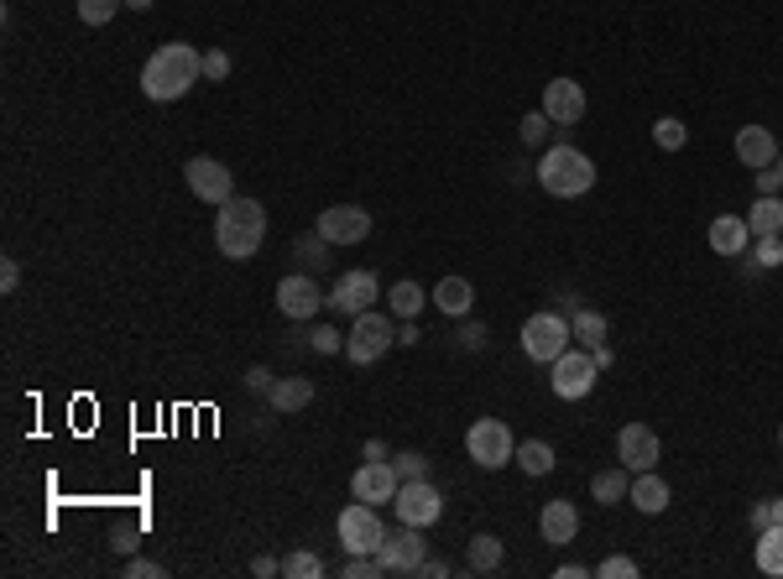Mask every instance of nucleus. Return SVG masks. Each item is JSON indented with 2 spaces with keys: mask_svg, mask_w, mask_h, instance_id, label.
Listing matches in <instances>:
<instances>
[{
  "mask_svg": "<svg viewBox=\"0 0 783 579\" xmlns=\"http://www.w3.org/2000/svg\"><path fill=\"white\" fill-rule=\"evenodd\" d=\"M199 79H204L199 47H188V42H162L157 53L146 58V68H141V95L157 100V105H173V100H183Z\"/></svg>",
  "mask_w": 783,
  "mask_h": 579,
  "instance_id": "obj_1",
  "label": "nucleus"
},
{
  "mask_svg": "<svg viewBox=\"0 0 783 579\" xmlns=\"http://www.w3.org/2000/svg\"><path fill=\"white\" fill-rule=\"evenodd\" d=\"M267 240V209L257 199H225L220 220H215V245L230 261H251Z\"/></svg>",
  "mask_w": 783,
  "mask_h": 579,
  "instance_id": "obj_2",
  "label": "nucleus"
},
{
  "mask_svg": "<svg viewBox=\"0 0 783 579\" xmlns=\"http://www.w3.org/2000/svg\"><path fill=\"white\" fill-rule=\"evenodd\" d=\"M539 188L554 199H580L596 188V162L585 157L580 146H548L539 162Z\"/></svg>",
  "mask_w": 783,
  "mask_h": 579,
  "instance_id": "obj_3",
  "label": "nucleus"
},
{
  "mask_svg": "<svg viewBox=\"0 0 783 579\" xmlns=\"http://www.w3.org/2000/svg\"><path fill=\"white\" fill-rule=\"evenodd\" d=\"M522 356L539 360V365H554V360L575 345V335H569V319H564L559 308H539V314H528L522 319Z\"/></svg>",
  "mask_w": 783,
  "mask_h": 579,
  "instance_id": "obj_4",
  "label": "nucleus"
},
{
  "mask_svg": "<svg viewBox=\"0 0 783 579\" xmlns=\"http://www.w3.org/2000/svg\"><path fill=\"white\" fill-rule=\"evenodd\" d=\"M392 345H398V324L382 319L377 308L356 314V319H350V329H345V356L356 360V365H377V360H382Z\"/></svg>",
  "mask_w": 783,
  "mask_h": 579,
  "instance_id": "obj_5",
  "label": "nucleus"
},
{
  "mask_svg": "<svg viewBox=\"0 0 783 579\" xmlns=\"http://www.w3.org/2000/svg\"><path fill=\"white\" fill-rule=\"evenodd\" d=\"M596 376H601V365H596V356L580 350V345H569V350L548 365V386H554V397H564V402L590 397V392H596Z\"/></svg>",
  "mask_w": 783,
  "mask_h": 579,
  "instance_id": "obj_6",
  "label": "nucleus"
},
{
  "mask_svg": "<svg viewBox=\"0 0 783 579\" xmlns=\"http://www.w3.org/2000/svg\"><path fill=\"white\" fill-rule=\"evenodd\" d=\"M465 455L481 465V470H502L518 455V439H512V428L502 418H476L470 434H465Z\"/></svg>",
  "mask_w": 783,
  "mask_h": 579,
  "instance_id": "obj_7",
  "label": "nucleus"
},
{
  "mask_svg": "<svg viewBox=\"0 0 783 579\" xmlns=\"http://www.w3.org/2000/svg\"><path fill=\"white\" fill-rule=\"evenodd\" d=\"M335 533H340L345 554H377L387 538V522L377 517V506L371 501H350L340 512V522H335Z\"/></svg>",
  "mask_w": 783,
  "mask_h": 579,
  "instance_id": "obj_8",
  "label": "nucleus"
},
{
  "mask_svg": "<svg viewBox=\"0 0 783 579\" xmlns=\"http://www.w3.org/2000/svg\"><path fill=\"white\" fill-rule=\"evenodd\" d=\"M377 559H382V575H418V564L428 559V543H423V527L413 522H398V533H387L382 548H377Z\"/></svg>",
  "mask_w": 783,
  "mask_h": 579,
  "instance_id": "obj_9",
  "label": "nucleus"
},
{
  "mask_svg": "<svg viewBox=\"0 0 783 579\" xmlns=\"http://www.w3.org/2000/svg\"><path fill=\"white\" fill-rule=\"evenodd\" d=\"M392 512H398V522L434 527V522L444 517V496L434 491V480H402L398 496H392Z\"/></svg>",
  "mask_w": 783,
  "mask_h": 579,
  "instance_id": "obj_10",
  "label": "nucleus"
},
{
  "mask_svg": "<svg viewBox=\"0 0 783 579\" xmlns=\"http://www.w3.org/2000/svg\"><path fill=\"white\" fill-rule=\"evenodd\" d=\"M278 308H282V319L308 324L319 308H329V293H324L319 282L308 277V272H293V277L278 282Z\"/></svg>",
  "mask_w": 783,
  "mask_h": 579,
  "instance_id": "obj_11",
  "label": "nucleus"
},
{
  "mask_svg": "<svg viewBox=\"0 0 783 579\" xmlns=\"http://www.w3.org/2000/svg\"><path fill=\"white\" fill-rule=\"evenodd\" d=\"M183 183H188L204 204L236 199V178H230V167H225L220 157H188L183 162Z\"/></svg>",
  "mask_w": 783,
  "mask_h": 579,
  "instance_id": "obj_12",
  "label": "nucleus"
},
{
  "mask_svg": "<svg viewBox=\"0 0 783 579\" xmlns=\"http://www.w3.org/2000/svg\"><path fill=\"white\" fill-rule=\"evenodd\" d=\"M377 298H382V282H377V272H366V266L345 272V277L329 287V308H335V314H345V319L366 314Z\"/></svg>",
  "mask_w": 783,
  "mask_h": 579,
  "instance_id": "obj_13",
  "label": "nucleus"
},
{
  "mask_svg": "<svg viewBox=\"0 0 783 579\" xmlns=\"http://www.w3.org/2000/svg\"><path fill=\"white\" fill-rule=\"evenodd\" d=\"M659 460H663L659 434L648 423H622V434H617V465H627L638 476V470H659Z\"/></svg>",
  "mask_w": 783,
  "mask_h": 579,
  "instance_id": "obj_14",
  "label": "nucleus"
},
{
  "mask_svg": "<svg viewBox=\"0 0 783 579\" xmlns=\"http://www.w3.org/2000/svg\"><path fill=\"white\" fill-rule=\"evenodd\" d=\"M329 245H361L366 236H371V209H361V204H335V209H324L319 225H314Z\"/></svg>",
  "mask_w": 783,
  "mask_h": 579,
  "instance_id": "obj_15",
  "label": "nucleus"
},
{
  "mask_svg": "<svg viewBox=\"0 0 783 579\" xmlns=\"http://www.w3.org/2000/svg\"><path fill=\"white\" fill-rule=\"evenodd\" d=\"M590 100H585V84L575 79H548L543 84V116L554 120V125H580Z\"/></svg>",
  "mask_w": 783,
  "mask_h": 579,
  "instance_id": "obj_16",
  "label": "nucleus"
},
{
  "mask_svg": "<svg viewBox=\"0 0 783 579\" xmlns=\"http://www.w3.org/2000/svg\"><path fill=\"white\" fill-rule=\"evenodd\" d=\"M398 485H402V476H398V465H392V460H366L361 470L350 476V496L371 501V506H382V501L398 496Z\"/></svg>",
  "mask_w": 783,
  "mask_h": 579,
  "instance_id": "obj_17",
  "label": "nucleus"
},
{
  "mask_svg": "<svg viewBox=\"0 0 783 579\" xmlns=\"http://www.w3.org/2000/svg\"><path fill=\"white\" fill-rule=\"evenodd\" d=\"M731 152H737V162H742V167H752V173H758V167H773V162H779V136H773L768 125H742V131H737V141H731Z\"/></svg>",
  "mask_w": 783,
  "mask_h": 579,
  "instance_id": "obj_18",
  "label": "nucleus"
},
{
  "mask_svg": "<svg viewBox=\"0 0 783 579\" xmlns=\"http://www.w3.org/2000/svg\"><path fill=\"white\" fill-rule=\"evenodd\" d=\"M539 533L543 543H554V548H564V543L580 538V512H575V501H543L539 512Z\"/></svg>",
  "mask_w": 783,
  "mask_h": 579,
  "instance_id": "obj_19",
  "label": "nucleus"
},
{
  "mask_svg": "<svg viewBox=\"0 0 783 579\" xmlns=\"http://www.w3.org/2000/svg\"><path fill=\"white\" fill-rule=\"evenodd\" d=\"M705 236H710V251H716V256H742L747 245H752V230H747V215H716Z\"/></svg>",
  "mask_w": 783,
  "mask_h": 579,
  "instance_id": "obj_20",
  "label": "nucleus"
},
{
  "mask_svg": "<svg viewBox=\"0 0 783 579\" xmlns=\"http://www.w3.org/2000/svg\"><path fill=\"white\" fill-rule=\"evenodd\" d=\"M428 298H434V308H439L444 319H465V314L476 308V287H470L465 277H439Z\"/></svg>",
  "mask_w": 783,
  "mask_h": 579,
  "instance_id": "obj_21",
  "label": "nucleus"
},
{
  "mask_svg": "<svg viewBox=\"0 0 783 579\" xmlns=\"http://www.w3.org/2000/svg\"><path fill=\"white\" fill-rule=\"evenodd\" d=\"M632 506L638 512H648V517H659V512H668V480L659 476V470H638L632 476Z\"/></svg>",
  "mask_w": 783,
  "mask_h": 579,
  "instance_id": "obj_22",
  "label": "nucleus"
},
{
  "mask_svg": "<svg viewBox=\"0 0 783 579\" xmlns=\"http://www.w3.org/2000/svg\"><path fill=\"white\" fill-rule=\"evenodd\" d=\"M267 402H272L278 413H303V407L314 402V381H303V376H278V381H272V392H267Z\"/></svg>",
  "mask_w": 783,
  "mask_h": 579,
  "instance_id": "obj_23",
  "label": "nucleus"
},
{
  "mask_svg": "<svg viewBox=\"0 0 783 579\" xmlns=\"http://www.w3.org/2000/svg\"><path fill=\"white\" fill-rule=\"evenodd\" d=\"M747 230L758 236H783V199L779 194H758V204L747 209Z\"/></svg>",
  "mask_w": 783,
  "mask_h": 579,
  "instance_id": "obj_24",
  "label": "nucleus"
},
{
  "mask_svg": "<svg viewBox=\"0 0 783 579\" xmlns=\"http://www.w3.org/2000/svg\"><path fill=\"white\" fill-rule=\"evenodd\" d=\"M465 564H470V575H497L502 569V538L497 533H476L470 548H465Z\"/></svg>",
  "mask_w": 783,
  "mask_h": 579,
  "instance_id": "obj_25",
  "label": "nucleus"
},
{
  "mask_svg": "<svg viewBox=\"0 0 783 579\" xmlns=\"http://www.w3.org/2000/svg\"><path fill=\"white\" fill-rule=\"evenodd\" d=\"M569 335H575V345H580V350H601L606 335H611V324H606L601 308H580V314L569 319Z\"/></svg>",
  "mask_w": 783,
  "mask_h": 579,
  "instance_id": "obj_26",
  "label": "nucleus"
},
{
  "mask_svg": "<svg viewBox=\"0 0 783 579\" xmlns=\"http://www.w3.org/2000/svg\"><path fill=\"white\" fill-rule=\"evenodd\" d=\"M590 496L601 501V506H617V501L632 496V470L617 465V470H601V476L590 480Z\"/></svg>",
  "mask_w": 783,
  "mask_h": 579,
  "instance_id": "obj_27",
  "label": "nucleus"
},
{
  "mask_svg": "<svg viewBox=\"0 0 783 579\" xmlns=\"http://www.w3.org/2000/svg\"><path fill=\"white\" fill-rule=\"evenodd\" d=\"M387 303H392V314H398V319H418V308L428 303V293H423L413 277H402V282L387 287Z\"/></svg>",
  "mask_w": 783,
  "mask_h": 579,
  "instance_id": "obj_28",
  "label": "nucleus"
},
{
  "mask_svg": "<svg viewBox=\"0 0 783 579\" xmlns=\"http://www.w3.org/2000/svg\"><path fill=\"white\" fill-rule=\"evenodd\" d=\"M512 465H522V476H548V470H554V444L522 439L518 455H512Z\"/></svg>",
  "mask_w": 783,
  "mask_h": 579,
  "instance_id": "obj_29",
  "label": "nucleus"
},
{
  "mask_svg": "<svg viewBox=\"0 0 783 579\" xmlns=\"http://www.w3.org/2000/svg\"><path fill=\"white\" fill-rule=\"evenodd\" d=\"M758 569L773 579H783V527H768L758 533Z\"/></svg>",
  "mask_w": 783,
  "mask_h": 579,
  "instance_id": "obj_30",
  "label": "nucleus"
},
{
  "mask_svg": "<svg viewBox=\"0 0 783 579\" xmlns=\"http://www.w3.org/2000/svg\"><path fill=\"white\" fill-rule=\"evenodd\" d=\"M653 141H659V152H684L689 131H684L679 116H659V125H653Z\"/></svg>",
  "mask_w": 783,
  "mask_h": 579,
  "instance_id": "obj_31",
  "label": "nucleus"
},
{
  "mask_svg": "<svg viewBox=\"0 0 783 579\" xmlns=\"http://www.w3.org/2000/svg\"><path fill=\"white\" fill-rule=\"evenodd\" d=\"M282 579H324V564L314 559L308 548H298V554L282 559Z\"/></svg>",
  "mask_w": 783,
  "mask_h": 579,
  "instance_id": "obj_32",
  "label": "nucleus"
},
{
  "mask_svg": "<svg viewBox=\"0 0 783 579\" xmlns=\"http://www.w3.org/2000/svg\"><path fill=\"white\" fill-rule=\"evenodd\" d=\"M548 131H554V120L543 116V110H528V116L518 120V136H522V146H543V141H548Z\"/></svg>",
  "mask_w": 783,
  "mask_h": 579,
  "instance_id": "obj_33",
  "label": "nucleus"
},
{
  "mask_svg": "<svg viewBox=\"0 0 783 579\" xmlns=\"http://www.w3.org/2000/svg\"><path fill=\"white\" fill-rule=\"evenodd\" d=\"M126 0H74V11H79V21L84 26H105V21L121 11Z\"/></svg>",
  "mask_w": 783,
  "mask_h": 579,
  "instance_id": "obj_34",
  "label": "nucleus"
},
{
  "mask_svg": "<svg viewBox=\"0 0 783 579\" xmlns=\"http://www.w3.org/2000/svg\"><path fill=\"white\" fill-rule=\"evenodd\" d=\"M747 256L758 261V266H783V236H758L752 245H747Z\"/></svg>",
  "mask_w": 783,
  "mask_h": 579,
  "instance_id": "obj_35",
  "label": "nucleus"
},
{
  "mask_svg": "<svg viewBox=\"0 0 783 579\" xmlns=\"http://www.w3.org/2000/svg\"><path fill=\"white\" fill-rule=\"evenodd\" d=\"M308 350H314V356H335V350H345V335L329 329V324H319V329H308Z\"/></svg>",
  "mask_w": 783,
  "mask_h": 579,
  "instance_id": "obj_36",
  "label": "nucleus"
},
{
  "mask_svg": "<svg viewBox=\"0 0 783 579\" xmlns=\"http://www.w3.org/2000/svg\"><path fill=\"white\" fill-rule=\"evenodd\" d=\"M324 245H329V240H324L319 230H314V236H303L298 245H293V251H298L303 266H324V261H329V251H324Z\"/></svg>",
  "mask_w": 783,
  "mask_h": 579,
  "instance_id": "obj_37",
  "label": "nucleus"
},
{
  "mask_svg": "<svg viewBox=\"0 0 783 579\" xmlns=\"http://www.w3.org/2000/svg\"><path fill=\"white\" fill-rule=\"evenodd\" d=\"M596 575H601V579H638V575H643V564L627 559V554H611V559H606Z\"/></svg>",
  "mask_w": 783,
  "mask_h": 579,
  "instance_id": "obj_38",
  "label": "nucleus"
},
{
  "mask_svg": "<svg viewBox=\"0 0 783 579\" xmlns=\"http://www.w3.org/2000/svg\"><path fill=\"white\" fill-rule=\"evenodd\" d=\"M204 79H230V53H225V47H209V53H204Z\"/></svg>",
  "mask_w": 783,
  "mask_h": 579,
  "instance_id": "obj_39",
  "label": "nucleus"
},
{
  "mask_svg": "<svg viewBox=\"0 0 783 579\" xmlns=\"http://www.w3.org/2000/svg\"><path fill=\"white\" fill-rule=\"evenodd\" d=\"M398 476L402 480H428V460H423V455H398Z\"/></svg>",
  "mask_w": 783,
  "mask_h": 579,
  "instance_id": "obj_40",
  "label": "nucleus"
},
{
  "mask_svg": "<svg viewBox=\"0 0 783 579\" xmlns=\"http://www.w3.org/2000/svg\"><path fill=\"white\" fill-rule=\"evenodd\" d=\"M752 178H758V194H783V173H779V162H773V167H758Z\"/></svg>",
  "mask_w": 783,
  "mask_h": 579,
  "instance_id": "obj_41",
  "label": "nucleus"
},
{
  "mask_svg": "<svg viewBox=\"0 0 783 579\" xmlns=\"http://www.w3.org/2000/svg\"><path fill=\"white\" fill-rule=\"evenodd\" d=\"M126 579H162L157 559H126Z\"/></svg>",
  "mask_w": 783,
  "mask_h": 579,
  "instance_id": "obj_42",
  "label": "nucleus"
},
{
  "mask_svg": "<svg viewBox=\"0 0 783 579\" xmlns=\"http://www.w3.org/2000/svg\"><path fill=\"white\" fill-rule=\"evenodd\" d=\"M251 575H257V579H278V575H282V559L261 554V559H251Z\"/></svg>",
  "mask_w": 783,
  "mask_h": 579,
  "instance_id": "obj_43",
  "label": "nucleus"
},
{
  "mask_svg": "<svg viewBox=\"0 0 783 579\" xmlns=\"http://www.w3.org/2000/svg\"><path fill=\"white\" fill-rule=\"evenodd\" d=\"M17 282H21V266L6 256V266H0V293H17Z\"/></svg>",
  "mask_w": 783,
  "mask_h": 579,
  "instance_id": "obj_44",
  "label": "nucleus"
},
{
  "mask_svg": "<svg viewBox=\"0 0 783 579\" xmlns=\"http://www.w3.org/2000/svg\"><path fill=\"white\" fill-rule=\"evenodd\" d=\"M246 381H251V386H257V392H272V371H267V365H251V371H246Z\"/></svg>",
  "mask_w": 783,
  "mask_h": 579,
  "instance_id": "obj_45",
  "label": "nucleus"
},
{
  "mask_svg": "<svg viewBox=\"0 0 783 579\" xmlns=\"http://www.w3.org/2000/svg\"><path fill=\"white\" fill-rule=\"evenodd\" d=\"M418 340H423V329H418L413 319H402V324H398V345H407V350H413Z\"/></svg>",
  "mask_w": 783,
  "mask_h": 579,
  "instance_id": "obj_46",
  "label": "nucleus"
},
{
  "mask_svg": "<svg viewBox=\"0 0 783 579\" xmlns=\"http://www.w3.org/2000/svg\"><path fill=\"white\" fill-rule=\"evenodd\" d=\"M554 308H559L564 319H575V314H580L585 303H580V298H575V293H569V287H564V293H559V303H554Z\"/></svg>",
  "mask_w": 783,
  "mask_h": 579,
  "instance_id": "obj_47",
  "label": "nucleus"
},
{
  "mask_svg": "<svg viewBox=\"0 0 783 579\" xmlns=\"http://www.w3.org/2000/svg\"><path fill=\"white\" fill-rule=\"evenodd\" d=\"M481 340H486L481 324H465V329H460V345H465V350H481Z\"/></svg>",
  "mask_w": 783,
  "mask_h": 579,
  "instance_id": "obj_48",
  "label": "nucleus"
},
{
  "mask_svg": "<svg viewBox=\"0 0 783 579\" xmlns=\"http://www.w3.org/2000/svg\"><path fill=\"white\" fill-rule=\"evenodd\" d=\"M747 522H752V533H768V527H773V522H768V501H758V506L747 512Z\"/></svg>",
  "mask_w": 783,
  "mask_h": 579,
  "instance_id": "obj_49",
  "label": "nucleus"
},
{
  "mask_svg": "<svg viewBox=\"0 0 783 579\" xmlns=\"http://www.w3.org/2000/svg\"><path fill=\"white\" fill-rule=\"evenodd\" d=\"M418 575H423V579H444V575H449V564H444V559H423Z\"/></svg>",
  "mask_w": 783,
  "mask_h": 579,
  "instance_id": "obj_50",
  "label": "nucleus"
},
{
  "mask_svg": "<svg viewBox=\"0 0 783 579\" xmlns=\"http://www.w3.org/2000/svg\"><path fill=\"white\" fill-rule=\"evenodd\" d=\"M361 460H387V444H382V439H366V449H361Z\"/></svg>",
  "mask_w": 783,
  "mask_h": 579,
  "instance_id": "obj_51",
  "label": "nucleus"
},
{
  "mask_svg": "<svg viewBox=\"0 0 783 579\" xmlns=\"http://www.w3.org/2000/svg\"><path fill=\"white\" fill-rule=\"evenodd\" d=\"M590 356H596V365H601V371H611V365H617V350H611V345H601V350H590Z\"/></svg>",
  "mask_w": 783,
  "mask_h": 579,
  "instance_id": "obj_52",
  "label": "nucleus"
},
{
  "mask_svg": "<svg viewBox=\"0 0 783 579\" xmlns=\"http://www.w3.org/2000/svg\"><path fill=\"white\" fill-rule=\"evenodd\" d=\"M768 522H773V527H783V496L768 501Z\"/></svg>",
  "mask_w": 783,
  "mask_h": 579,
  "instance_id": "obj_53",
  "label": "nucleus"
},
{
  "mask_svg": "<svg viewBox=\"0 0 783 579\" xmlns=\"http://www.w3.org/2000/svg\"><path fill=\"white\" fill-rule=\"evenodd\" d=\"M137 548V533H116V554H131Z\"/></svg>",
  "mask_w": 783,
  "mask_h": 579,
  "instance_id": "obj_54",
  "label": "nucleus"
},
{
  "mask_svg": "<svg viewBox=\"0 0 783 579\" xmlns=\"http://www.w3.org/2000/svg\"><path fill=\"white\" fill-rule=\"evenodd\" d=\"M126 6H131V11H146V6H152V0H126Z\"/></svg>",
  "mask_w": 783,
  "mask_h": 579,
  "instance_id": "obj_55",
  "label": "nucleus"
},
{
  "mask_svg": "<svg viewBox=\"0 0 783 579\" xmlns=\"http://www.w3.org/2000/svg\"><path fill=\"white\" fill-rule=\"evenodd\" d=\"M779 173H783V152H779Z\"/></svg>",
  "mask_w": 783,
  "mask_h": 579,
  "instance_id": "obj_56",
  "label": "nucleus"
},
{
  "mask_svg": "<svg viewBox=\"0 0 783 579\" xmlns=\"http://www.w3.org/2000/svg\"><path fill=\"white\" fill-rule=\"evenodd\" d=\"M779 444H783V428H779Z\"/></svg>",
  "mask_w": 783,
  "mask_h": 579,
  "instance_id": "obj_57",
  "label": "nucleus"
}]
</instances>
